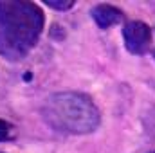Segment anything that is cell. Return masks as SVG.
<instances>
[{
    "mask_svg": "<svg viewBox=\"0 0 155 153\" xmlns=\"http://www.w3.org/2000/svg\"><path fill=\"white\" fill-rule=\"evenodd\" d=\"M45 16L35 2L0 0V54L22 60L38 41Z\"/></svg>",
    "mask_w": 155,
    "mask_h": 153,
    "instance_id": "1",
    "label": "cell"
},
{
    "mask_svg": "<svg viewBox=\"0 0 155 153\" xmlns=\"http://www.w3.org/2000/svg\"><path fill=\"white\" fill-rule=\"evenodd\" d=\"M41 115L45 122L61 133L83 135L99 126V110L96 103L81 92H56L43 101Z\"/></svg>",
    "mask_w": 155,
    "mask_h": 153,
    "instance_id": "2",
    "label": "cell"
},
{
    "mask_svg": "<svg viewBox=\"0 0 155 153\" xmlns=\"http://www.w3.org/2000/svg\"><path fill=\"white\" fill-rule=\"evenodd\" d=\"M123 38L128 52L132 54H146L152 45V31L141 20H132L123 29Z\"/></svg>",
    "mask_w": 155,
    "mask_h": 153,
    "instance_id": "3",
    "label": "cell"
},
{
    "mask_svg": "<svg viewBox=\"0 0 155 153\" xmlns=\"http://www.w3.org/2000/svg\"><path fill=\"white\" fill-rule=\"evenodd\" d=\"M92 18L97 24V27L108 29V27H112V25H116V24L121 22L123 11L117 9L116 5H112V4H97L92 9Z\"/></svg>",
    "mask_w": 155,
    "mask_h": 153,
    "instance_id": "4",
    "label": "cell"
},
{
    "mask_svg": "<svg viewBox=\"0 0 155 153\" xmlns=\"http://www.w3.org/2000/svg\"><path fill=\"white\" fill-rule=\"evenodd\" d=\"M43 4L58 11H67L74 5V0H43Z\"/></svg>",
    "mask_w": 155,
    "mask_h": 153,
    "instance_id": "5",
    "label": "cell"
},
{
    "mask_svg": "<svg viewBox=\"0 0 155 153\" xmlns=\"http://www.w3.org/2000/svg\"><path fill=\"white\" fill-rule=\"evenodd\" d=\"M11 132H13V126L9 122H5V121L0 119V142L2 141H7L11 137Z\"/></svg>",
    "mask_w": 155,
    "mask_h": 153,
    "instance_id": "6",
    "label": "cell"
},
{
    "mask_svg": "<svg viewBox=\"0 0 155 153\" xmlns=\"http://www.w3.org/2000/svg\"><path fill=\"white\" fill-rule=\"evenodd\" d=\"M152 153H155V151H152Z\"/></svg>",
    "mask_w": 155,
    "mask_h": 153,
    "instance_id": "7",
    "label": "cell"
}]
</instances>
